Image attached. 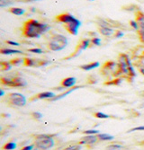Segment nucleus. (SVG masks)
<instances>
[{
	"label": "nucleus",
	"instance_id": "obj_32",
	"mask_svg": "<svg viewBox=\"0 0 144 150\" xmlns=\"http://www.w3.org/2000/svg\"><path fill=\"white\" fill-rule=\"evenodd\" d=\"M33 146H34L33 145H30V146H26L23 147V148H22V150H33V149L34 148Z\"/></svg>",
	"mask_w": 144,
	"mask_h": 150
},
{
	"label": "nucleus",
	"instance_id": "obj_12",
	"mask_svg": "<svg viewBox=\"0 0 144 150\" xmlns=\"http://www.w3.org/2000/svg\"><path fill=\"white\" fill-rule=\"evenodd\" d=\"M99 32L104 36H111L113 34V30L108 26H101L99 28Z\"/></svg>",
	"mask_w": 144,
	"mask_h": 150
},
{
	"label": "nucleus",
	"instance_id": "obj_37",
	"mask_svg": "<svg viewBox=\"0 0 144 150\" xmlns=\"http://www.w3.org/2000/svg\"><path fill=\"white\" fill-rule=\"evenodd\" d=\"M89 1H93V0H89Z\"/></svg>",
	"mask_w": 144,
	"mask_h": 150
},
{
	"label": "nucleus",
	"instance_id": "obj_4",
	"mask_svg": "<svg viewBox=\"0 0 144 150\" xmlns=\"http://www.w3.org/2000/svg\"><path fill=\"white\" fill-rule=\"evenodd\" d=\"M68 45V39L61 34H53L48 42V49L52 51H60Z\"/></svg>",
	"mask_w": 144,
	"mask_h": 150
},
{
	"label": "nucleus",
	"instance_id": "obj_3",
	"mask_svg": "<svg viewBox=\"0 0 144 150\" xmlns=\"http://www.w3.org/2000/svg\"><path fill=\"white\" fill-rule=\"evenodd\" d=\"M118 65L120 67V70L122 75H124L125 76L129 77H134L136 76L135 71L131 63L130 58L127 54L122 53L118 57Z\"/></svg>",
	"mask_w": 144,
	"mask_h": 150
},
{
	"label": "nucleus",
	"instance_id": "obj_7",
	"mask_svg": "<svg viewBox=\"0 0 144 150\" xmlns=\"http://www.w3.org/2000/svg\"><path fill=\"white\" fill-rule=\"evenodd\" d=\"M7 102L15 106L22 107L26 104V98L24 95H23L19 93H12L8 94Z\"/></svg>",
	"mask_w": 144,
	"mask_h": 150
},
{
	"label": "nucleus",
	"instance_id": "obj_30",
	"mask_svg": "<svg viewBox=\"0 0 144 150\" xmlns=\"http://www.w3.org/2000/svg\"><path fill=\"white\" fill-rule=\"evenodd\" d=\"M140 130H144V126H140V127H136V128H133L132 129H130L128 131V133L130 132H133V131H140Z\"/></svg>",
	"mask_w": 144,
	"mask_h": 150
},
{
	"label": "nucleus",
	"instance_id": "obj_31",
	"mask_svg": "<svg viewBox=\"0 0 144 150\" xmlns=\"http://www.w3.org/2000/svg\"><path fill=\"white\" fill-rule=\"evenodd\" d=\"M124 35V33L121 31H118V32H116L115 33V38H121Z\"/></svg>",
	"mask_w": 144,
	"mask_h": 150
},
{
	"label": "nucleus",
	"instance_id": "obj_9",
	"mask_svg": "<svg viewBox=\"0 0 144 150\" xmlns=\"http://www.w3.org/2000/svg\"><path fill=\"white\" fill-rule=\"evenodd\" d=\"M98 139V136L96 135H88L87 137H84L81 139L80 140V144L81 145H92L96 143Z\"/></svg>",
	"mask_w": 144,
	"mask_h": 150
},
{
	"label": "nucleus",
	"instance_id": "obj_35",
	"mask_svg": "<svg viewBox=\"0 0 144 150\" xmlns=\"http://www.w3.org/2000/svg\"><path fill=\"white\" fill-rule=\"evenodd\" d=\"M4 91L3 90H0V96H4Z\"/></svg>",
	"mask_w": 144,
	"mask_h": 150
},
{
	"label": "nucleus",
	"instance_id": "obj_27",
	"mask_svg": "<svg viewBox=\"0 0 144 150\" xmlns=\"http://www.w3.org/2000/svg\"><path fill=\"white\" fill-rule=\"evenodd\" d=\"M91 42H92L94 45L99 46L101 44V40L99 38H93L92 40H91Z\"/></svg>",
	"mask_w": 144,
	"mask_h": 150
},
{
	"label": "nucleus",
	"instance_id": "obj_26",
	"mask_svg": "<svg viewBox=\"0 0 144 150\" xmlns=\"http://www.w3.org/2000/svg\"><path fill=\"white\" fill-rule=\"evenodd\" d=\"M83 133H84V134H86V135H95V134L99 133V131H98V130H96V129H89V130H86V131H84Z\"/></svg>",
	"mask_w": 144,
	"mask_h": 150
},
{
	"label": "nucleus",
	"instance_id": "obj_22",
	"mask_svg": "<svg viewBox=\"0 0 144 150\" xmlns=\"http://www.w3.org/2000/svg\"><path fill=\"white\" fill-rule=\"evenodd\" d=\"M81 148H82V146L80 145H73V146L64 148L63 150H81Z\"/></svg>",
	"mask_w": 144,
	"mask_h": 150
},
{
	"label": "nucleus",
	"instance_id": "obj_16",
	"mask_svg": "<svg viewBox=\"0 0 144 150\" xmlns=\"http://www.w3.org/2000/svg\"><path fill=\"white\" fill-rule=\"evenodd\" d=\"M0 52H1V54H4V55H11V54H21L22 53V51H20V50H11V49H2L0 50Z\"/></svg>",
	"mask_w": 144,
	"mask_h": 150
},
{
	"label": "nucleus",
	"instance_id": "obj_13",
	"mask_svg": "<svg viewBox=\"0 0 144 150\" xmlns=\"http://www.w3.org/2000/svg\"><path fill=\"white\" fill-rule=\"evenodd\" d=\"M82 86H76V87H73L72 89H70L69 91H67V92H65V93H63L62 94H60V95H58V96H55V97H53L52 99H50L51 101H57V100H60V99H62V98H64V97H66L67 95H69L70 93H71L72 92H74L75 90H77V89H78V88H81Z\"/></svg>",
	"mask_w": 144,
	"mask_h": 150
},
{
	"label": "nucleus",
	"instance_id": "obj_8",
	"mask_svg": "<svg viewBox=\"0 0 144 150\" xmlns=\"http://www.w3.org/2000/svg\"><path fill=\"white\" fill-rule=\"evenodd\" d=\"M90 42H91V40H89V39H84V40H82L81 42L77 44V46L75 51L73 52V55H71L70 58H73V57L77 56L78 54H79L82 50H86L87 47H89Z\"/></svg>",
	"mask_w": 144,
	"mask_h": 150
},
{
	"label": "nucleus",
	"instance_id": "obj_28",
	"mask_svg": "<svg viewBox=\"0 0 144 150\" xmlns=\"http://www.w3.org/2000/svg\"><path fill=\"white\" fill-rule=\"evenodd\" d=\"M33 117L34 119H37V120H41L43 118V114L41 112H34L33 113Z\"/></svg>",
	"mask_w": 144,
	"mask_h": 150
},
{
	"label": "nucleus",
	"instance_id": "obj_17",
	"mask_svg": "<svg viewBox=\"0 0 144 150\" xmlns=\"http://www.w3.org/2000/svg\"><path fill=\"white\" fill-rule=\"evenodd\" d=\"M98 139L100 140H103V141H110V140H113L114 138L113 136H110L108 134H106V133H102V134H98Z\"/></svg>",
	"mask_w": 144,
	"mask_h": 150
},
{
	"label": "nucleus",
	"instance_id": "obj_24",
	"mask_svg": "<svg viewBox=\"0 0 144 150\" xmlns=\"http://www.w3.org/2000/svg\"><path fill=\"white\" fill-rule=\"evenodd\" d=\"M138 35L140 40V42L144 43V29H139L138 30Z\"/></svg>",
	"mask_w": 144,
	"mask_h": 150
},
{
	"label": "nucleus",
	"instance_id": "obj_33",
	"mask_svg": "<svg viewBox=\"0 0 144 150\" xmlns=\"http://www.w3.org/2000/svg\"><path fill=\"white\" fill-rule=\"evenodd\" d=\"M6 43H7V44H10V45H13V46H19V43H18V42H12V40H7Z\"/></svg>",
	"mask_w": 144,
	"mask_h": 150
},
{
	"label": "nucleus",
	"instance_id": "obj_34",
	"mask_svg": "<svg viewBox=\"0 0 144 150\" xmlns=\"http://www.w3.org/2000/svg\"><path fill=\"white\" fill-rule=\"evenodd\" d=\"M140 72L144 76V67H140Z\"/></svg>",
	"mask_w": 144,
	"mask_h": 150
},
{
	"label": "nucleus",
	"instance_id": "obj_29",
	"mask_svg": "<svg viewBox=\"0 0 144 150\" xmlns=\"http://www.w3.org/2000/svg\"><path fill=\"white\" fill-rule=\"evenodd\" d=\"M130 25L132 26V27H133L135 30H138L139 29V25H138V23H137L136 21H133V20L130 21Z\"/></svg>",
	"mask_w": 144,
	"mask_h": 150
},
{
	"label": "nucleus",
	"instance_id": "obj_21",
	"mask_svg": "<svg viewBox=\"0 0 144 150\" xmlns=\"http://www.w3.org/2000/svg\"><path fill=\"white\" fill-rule=\"evenodd\" d=\"M16 147V144L15 142H9L7 144H6L4 146V149L5 150H13Z\"/></svg>",
	"mask_w": 144,
	"mask_h": 150
},
{
	"label": "nucleus",
	"instance_id": "obj_19",
	"mask_svg": "<svg viewBox=\"0 0 144 150\" xmlns=\"http://www.w3.org/2000/svg\"><path fill=\"white\" fill-rule=\"evenodd\" d=\"M10 63L12 64V66L17 67V66L22 65V64H24V59H12L10 61Z\"/></svg>",
	"mask_w": 144,
	"mask_h": 150
},
{
	"label": "nucleus",
	"instance_id": "obj_2",
	"mask_svg": "<svg viewBox=\"0 0 144 150\" xmlns=\"http://www.w3.org/2000/svg\"><path fill=\"white\" fill-rule=\"evenodd\" d=\"M56 21L60 22L64 24V28L66 29L68 33H70L72 35H77L78 29L81 25V23L79 20L75 18L72 15L69 13H61L56 16Z\"/></svg>",
	"mask_w": 144,
	"mask_h": 150
},
{
	"label": "nucleus",
	"instance_id": "obj_14",
	"mask_svg": "<svg viewBox=\"0 0 144 150\" xmlns=\"http://www.w3.org/2000/svg\"><path fill=\"white\" fill-rule=\"evenodd\" d=\"M100 66V63L96 61V62H92V63H89V64H86V65H82L80 67V69H82L83 70H91V69H96Z\"/></svg>",
	"mask_w": 144,
	"mask_h": 150
},
{
	"label": "nucleus",
	"instance_id": "obj_23",
	"mask_svg": "<svg viewBox=\"0 0 144 150\" xmlns=\"http://www.w3.org/2000/svg\"><path fill=\"white\" fill-rule=\"evenodd\" d=\"M95 116H96V118H98V119H107V118H110L109 115L104 114V113H103V112H96V113L95 114Z\"/></svg>",
	"mask_w": 144,
	"mask_h": 150
},
{
	"label": "nucleus",
	"instance_id": "obj_1",
	"mask_svg": "<svg viewBox=\"0 0 144 150\" xmlns=\"http://www.w3.org/2000/svg\"><path fill=\"white\" fill-rule=\"evenodd\" d=\"M50 29V27L48 24L41 23L34 19H30L23 23L22 32L23 35L26 38H39Z\"/></svg>",
	"mask_w": 144,
	"mask_h": 150
},
{
	"label": "nucleus",
	"instance_id": "obj_25",
	"mask_svg": "<svg viewBox=\"0 0 144 150\" xmlns=\"http://www.w3.org/2000/svg\"><path fill=\"white\" fill-rule=\"evenodd\" d=\"M30 52L32 53H35V54H42L43 52V50L42 49H38V48H34V49H30L29 50Z\"/></svg>",
	"mask_w": 144,
	"mask_h": 150
},
{
	"label": "nucleus",
	"instance_id": "obj_18",
	"mask_svg": "<svg viewBox=\"0 0 144 150\" xmlns=\"http://www.w3.org/2000/svg\"><path fill=\"white\" fill-rule=\"evenodd\" d=\"M9 11L12 13H14V15L16 16H22L24 13V10L22 9V8H19V7H13V8H10Z\"/></svg>",
	"mask_w": 144,
	"mask_h": 150
},
{
	"label": "nucleus",
	"instance_id": "obj_36",
	"mask_svg": "<svg viewBox=\"0 0 144 150\" xmlns=\"http://www.w3.org/2000/svg\"><path fill=\"white\" fill-rule=\"evenodd\" d=\"M33 150H43V149H42V148H40V147H38V146H36V147H34Z\"/></svg>",
	"mask_w": 144,
	"mask_h": 150
},
{
	"label": "nucleus",
	"instance_id": "obj_11",
	"mask_svg": "<svg viewBox=\"0 0 144 150\" xmlns=\"http://www.w3.org/2000/svg\"><path fill=\"white\" fill-rule=\"evenodd\" d=\"M53 97H55V93L52 92H44V93H41L38 95L35 96V99H52Z\"/></svg>",
	"mask_w": 144,
	"mask_h": 150
},
{
	"label": "nucleus",
	"instance_id": "obj_5",
	"mask_svg": "<svg viewBox=\"0 0 144 150\" xmlns=\"http://www.w3.org/2000/svg\"><path fill=\"white\" fill-rule=\"evenodd\" d=\"M35 146L43 150H48L54 146V139L50 135H38L36 137Z\"/></svg>",
	"mask_w": 144,
	"mask_h": 150
},
{
	"label": "nucleus",
	"instance_id": "obj_15",
	"mask_svg": "<svg viewBox=\"0 0 144 150\" xmlns=\"http://www.w3.org/2000/svg\"><path fill=\"white\" fill-rule=\"evenodd\" d=\"M106 150H129L127 147L119 145V144H113V145H109L106 146Z\"/></svg>",
	"mask_w": 144,
	"mask_h": 150
},
{
	"label": "nucleus",
	"instance_id": "obj_20",
	"mask_svg": "<svg viewBox=\"0 0 144 150\" xmlns=\"http://www.w3.org/2000/svg\"><path fill=\"white\" fill-rule=\"evenodd\" d=\"M0 66H1V69L2 70H10L12 69V64L9 62H1L0 63Z\"/></svg>",
	"mask_w": 144,
	"mask_h": 150
},
{
	"label": "nucleus",
	"instance_id": "obj_6",
	"mask_svg": "<svg viewBox=\"0 0 144 150\" xmlns=\"http://www.w3.org/2000/svg\"><path fill=\"white\" fill-rule=\"evenodd\" d=\"M1 83L5 86H13V87H23L27 86L26 81L21 77V76H16V77H2Z\"/></svg>",
	"mask_w": 144,
	"mask_h": 150
},
{
	"label": "nucleus",
	"instance_id": "obj_10",
	"mask_svg": "<svg viewBox=\"0 0 144 150\" xmlns=\"http://www.w3.org/2000/svg\"><path fill=\"white\" fill-rule=\"evenodd\" d=\"M76 85V78L75 77H67L61 81V86L64 88L72 87Z\"/></svg>",
	"mask_w": 144,
	"mask_h": 150
}]
</instances>
